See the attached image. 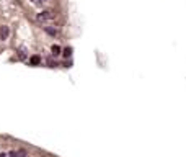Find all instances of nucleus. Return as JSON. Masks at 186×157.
<instances>
[{
    "label": "nucleus",
    "instance_id": "9b49d317",
    "mask_svg": "<svg viewBox=\"0 0 186 157\" xmlns=\"http://www.w3.org/2000/svg\"><path fill=\"white\" fill-rule=\"evenodd\" d=\"M0 157H5V154H0Z\"/></svg>",
    "mask_w": 186,
    "mask_h": 157
},
{
    "label": "nucleus",
    "instance_id": "9d476101",
    "mask_svg": "<svg viewBox=\"0 0 186 157\" xmlns=\"http://www.w3.org/2000/svg\"><path fill=\"white\" fill-rule=\"evenodd\" d=\"M47 64H49V67H54V66H56V62H54L52 59H49V61H47Z\"/></svg>",
    "mask_w": 186,
    "mask_h": 157
},
{
    "label": "nucleus",
    "instance_id": "1a4fd4ad",
    "mask_svg": "<svg viewBox=\"0 0 186 157\" xmlns=\"http://www.w3.org/2000/svg\"><path fill=\"white\" fill-rule=\"evenodd\" d=\"M10 157H18V152L17 150H10Z\"/></svg>",
    "mask_w": 186,
    "mask_h": 157
},
{
    "label": "nucleus",
    "instance_id": "39448f33",
    "mask_svg": "<svg viewBox=\"0 0 186 157\" xmlns=\"http://www.w3.org/2000/svg\"><path fill=\"white\" fill-rule=\"evenodd\" d=\"M29 2H31L33 5H36V7H44L49 0H29Z\"/></svg>",
    "mask_w": 186,
    "mask_h": 157
},
{
    "label": "nucleus",
    "instance_id": "20e7f679",
    "mask_svg": "<svg viewBox=\"0 0 186 157\" xmlns=\"http://www.w3.org/2000/svg\"><path fill=\"white\" fill-rule=\"evenodd\" d=\"M44 31L47 33V35H51V36H57L59 35V30H57L56 26H44Z\"/></svg>",
    "mask_w": 186,
    "mask_h": 157
},
{
    "label": "nucleus",
    "instance_id": "7ed1b4c3",
    "mask_svg": "<svg viewBox=\"0 0 186 157\" xmlns=\"http://www.w3.org/2000/svg\"><path fill=\"white\" fill-rule=\"evenodd\" d=\"M8 35H10L8 26H5V25H4V26H0V39H4V41H5V39L8 38Z\"/></svg>",
    "mask_w": 186,
    "mask_h": 157
},
{
    "label": "nucleus",
    "instance_id": "6e6552de",
    "mask_svg": "<svg viewBox=\"0 0 186 157\" xmlns=\"http://www.w3.org/2000/svg\"><path fill=\"white\" fill-rule=\"evenodd\" d=\"M70 52H72V49H70V48H65V49H64V56L69 57V56H70Z\"/></svg>",
    "mask_w": 186,
    "mask_h": 157
},
{
    "label": "nucleus",
    "instance_id": "0eeeda50",
    "mask_svg": "<svg viewBox=\"0 0 186 157\" xmlns=\"http://www.w3.org/2000/svg\"><path fill=\"white\" fill-rule=\"evenodd\" d=\"M29 62H31L33 66H38V64L41 62V57H39V56H33L31 59H29Z\"/></svg>",
    "mask_w": 186,
    "mask_h": 157
},
{
    "label": "nucleus",
    "instance_id": "f257e3e1",
    "mask_svg": "<svg viewBox=\"0 0 186 157\" xmlns=\"http://www.w3.org/2000/svg\"><path fill=\"white\" fill-rule=\"evenodd\" d=\"M38 21L39 23H47V21H52L56 18V13L52 10H42L41 13H38Z\"/></svg>",
    "mask_w": 186,
    "mask_h": 157
},
{
    "label": "nucleus",
    "instance_id": "f03ea898",
    "mask_svg": "<svg viewBox=\"0 0 186 157\" xmlns=\"http://www.w3.org/2000/svg\"><path fill=\"white\" fill-rule=\"evenodd\" d=\"M17 59H20V61H25L26 59V48H25V46L18 48V51H17Z\"/></svg>",
    "mask_w": 186,
    "mask_h": 157
},
{
    "label": "nucleus",
    "instance_id": "423d86ee",
    "mask_svg": "<svg viewBox=\"0 0 186 157\" xmlns=\"http://www.w3.org/2000/svg\"><path fill=\"white\" fill-rule=\"evenodd\" d=\"M51 52H52V56H59V54H60V46L59 44H54L52 48H51Z\"/></svg>",
    "mask_w": 186,
    "mask_h": 157
}]
</instances>
